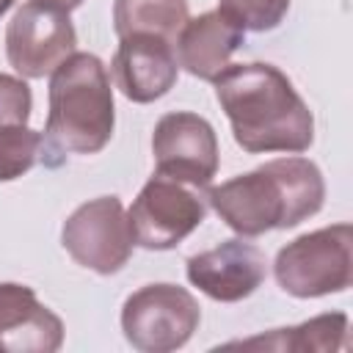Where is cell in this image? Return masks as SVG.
<instances>
[{"label":"cell","mask_w":353,"mask_h":353,"mask_svg":"<svg viewBox=\"0 0 353 353\" xmlns=\"http://www.w3.org/2000/svg\"><path fill=\"white\" fill-rule=\"evenodd\" d=\"M212 83L243 152L301 154L314 143V116L279 66L229 63Z\"/></svg>","instance_id":"cell-1"},{"label":"cell","mask_w":353,"mask_h":353,"mask_svg":"<svg viewBox=\"0 0 353 353\" xmlns=\"http://www.w3.org/2000/svg\"><path fill=\"white\" fill-rule=\"evenodd\" d=\"M273 276L292 298L345 292L353 281V226L331 223L281 245Z\"/></svg>","instance_id":"cell-4"},{"label":"cell","mask_w":353,"mask_h":353,"mask_svg":"<svg viewBox=\"0 0 353 353\" xmlns=\"http://www.w3.org/2000/svg\"><path fill=\"white\" fill-rule=\"evenodd\" d=\"M116 88L138 105L165 97L176 77L179 63L174 44L154 33H130L119 39L116 55L110 61Z\"/></svg>","instance_id":"cell-11"},{"label":"cell","mask_w":353,"mask_h":353,"mask_svg":"<svg viewBox=\"0 0 353 353\" xmlns=\"http://www.w3.org/2000/svg\"><path fill=\"white\" fill-rule=\"evenodd\" d=\"M207 215V196L201 188L154 174L132 199L127 218L135 245L146 251L176 248Z\"/></svg>","instance_id":"cell-6"},{"label":"cell","mask_w":353,"mask_h":353,"mask_svg":"<svg viewBox=\"0 0 353 353\" xmlns=\"http://www.w3.org/2000/svg\"><path fill=\"white\" fill-rule=\"evenodd\" d=\"M243 41H245V30L215 8L193 19L188 17L182 30L176 33L174 52H176V63L188 74L212 83L232 63V55L243 47Z\"/></svg>","instance_id":"cell-13"},{"label":"cell","mask_w":353,"mask_h":353,"mask_svg":"<svg viewBox=\"0 0 353 353\" xmlns=\"http://www.w3.org/2000/svg\"><path fill=\"white\" fill-rule=\"evenodd\" d=\"M325 201L323 171L301 154L276 157L207 190V204L240 237L292 229L320 212Z\"/></svg>","instance_id":"cell-2"},{"label":"cell","mask_w":353,"mask_h":353,"mask_svg":"<svg viewBox=\"0 0 353 353\" xmlns=\"http://www.w3.org/2000/svg\"><path fill=\"white\" fill-rule=\"evenodd\" d=\"M188 281L207 298L221 303H237L254 295L268 273L265 254L245 240H223L210 251L193 254L185 262Z\"/></svg>","instance_id":"cell-10"},{"label":"cell","mask_w":353,"mask_h":353,"mask_svg":"<svg viewBox=\"0 0 353 353\" xmlns=\"http://www.w3.org/2000/svg\"><path fill=\"white\" fill-rule=\"evenodd\" d=\"M74 47L77 30L69 14L36 0L19 6L6 28V58L25 80L52 74V69L69 58Z\"/></svg>","instance_id":"cell-8"},{"label":"cell","mask_w":353,"mask_h":353,"mask_svg":"<svg viewBox=\"0 0 353 353\" xmlns=\"http://www.w3.org/2000/svg\"><path fill=\"white\" fill-rule=\"evenodd\" d=\"M154 174L188 182L193 188H210L218 174V135L212 124L190 110H171L157 119L152 132Z\"/></svg>","instance_id":"cell-9"},{"label":"cell","mask_w":353,"mask_h":353,"mask_svg":"<svg viewBox=\"0 0 353 353\" xmlns=\"http://www.w3.org/2000/svg\"><path fill=\"white\" fill-rule=\"evenodd\" d=\"M199 323V301L171 281L146 284L127 295L121 306L124 339L141 353H171L185 347Z\"/></svg>","instance_id":"cell-5"},{"label":"cell","mask_w":353,"mask_h":353,"mask_svg":"<svg viewBox=\"0 0 353 353\" xmlns=\"http://www.w3.org/2000/svg\"><path fill=\"white\" fill-rule=\"evenodd\" d=\"M11 6H14V0H0V17H3V14H6Z\"/></svg>","instance_id":"cell-20"},{"label":"cell","mask_w":353,"mask_h":353,"mask_svg":"<svg viewBox=\"0 0 353 353\" xmlns=\"http://www.w3.org/2000/svg\"><path fill=\"white\" fill-rule=\"evenodd\" d=\"M63 320L28 284L0 281V353H55Z\"/></svg>","instance_id":"cell-12"},{"label":"cell","mask_w":353,"mask_h":353,"mask_svg":"<svg viewBox=\"0 0 353 353\" xmlns=\"http://www.w3.org/2000/svg\"><path fill=\"white\" fill-rule=\"evenodd\" d=\"M50 110L44 124V152L97 154L116 127L113 88L105 63L91 52H72L50 74Z\"/></svg>","instance_id":"cell-3"},{"label":"cell","mask_w":353,"mask_h":353,"mask_svg":"<svg viewBox=\"0 0 353 353\" xmlns=\"http://www.w3.org/2000/svg\"><path fill=\"white\" fill-rule=\"evenodd\" d=\"M243 347H268V350H298V353H334L347 345V314L328 312L317 314L301 325L276 328L273 334H262L240 342Z\"/></svg>","instance_id":"cell-14"},{"label":"cell","mask_w":353,"mask_h":353,"mask_svg":"<svg viewBox=\"0 0 353 353\" xmlns=\"http://www.w3.org/2000/svg\"><path fill=\"white\" fill-rule=\"evenodd\" d=\"M188 22V0H113L116 36L154 33L176 41V33Z\"/></svg>","instance_id":"cell-15"},{"label":"cell","mask_w":353,"mask_h":353,"mask_svg":"<svg viewBox=\"0 0 353 353\" xmlns=\"http://www.w3.org/2000/svg\"><path fill=\"white\" fill-rule=\"evenodd\" d=\"M44 154V135L28 124L0 127V182L19 179Z\"/></svg>","instance_id":"cell-16"},{"label":"cell","mask_w":353,"mask_h":353,"mask_svg":"<svg viewBox=\"0 0 353 353\" xmlns=\"http://www.w3.org/2000/svg\"><path fill=\"white\" fill-rule=\"evenodd\" d=\"M218 11L243 30L265 33L281 25L290 11V0H218Z\"/></svg>","instance_id":"cell-17"},{"label":"cell","mask_w":353,"mask_h":353,"mask_svg":"<svg viewBox=\"0 0 353 353\" xmlns=\"http://www.w3.org/2000/svg\"><path fill=\"white\" fill-rule=\"evenodd\" d=\"M30 108H33V97L25 77L0 72V127L28 124Z\"/></svg>","instance_id":"cell-18"},{"label":"cell","mask_w":353,"mask_h":353,"mask_svg":"<svg viewBox=\"0 0 353 353\" xmlns=\"http://www.w3.org/2000/svg\"><path fill=\"white\" fill-rule=\"evenodd\" d=\"M36 3H44V6H52V8H61V11L72 14V11L80 8L85 0H36Z\"/></svg>","instance_id":"cell-19"},{"label":"cell","mask_w":353,"mask_h":353,"mask_svg":"<svg viewBox=\"0 0 353 353\" xmlns=\"http://www.w3.org/2000/svg\"><path fill=\"white\" fill-rule=\"evenodd\" d=\"M61 243L77 265L99 276H110L132 256L135 237L124 204L116 196H97L63 221Z\"/></svg>","instance_id":"cell-7"}]
</instances>
